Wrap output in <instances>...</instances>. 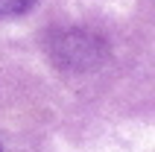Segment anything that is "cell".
I'll return each mask as SVG.
<instances>
[{
	"label": "cell",
	"instance_id": "cell-1",
	"mask_svg": "<svg viewBox=\"0 0 155 152\" xmlns=\"http://www.w3.org/2000/svg\"><path fill=\"white\" fill-rule=\"evenodd\" d=\"M105 44L97 38L94 32H85V29H64V32H56L50 50L56 56L59 64L64 68H91L94 61H100Z\"/></svg>",
	"mask_w": 155,
	"mask_h": 152
},
{
	"label": "cell",
	"instance_id": "cell-2",
	"mask_svg": "<svg viewBox=\"0 0 155 152\" xmlns=\"http://www.w3.org/2000/svg\"><path fill=\"white\" fill-rule=\"evenodd\" d=\"M32 0H0V15H12V12H24Z\"/></svg>",
	"mask_w": 155,
	"mask_h": 152
}]
</instances>
